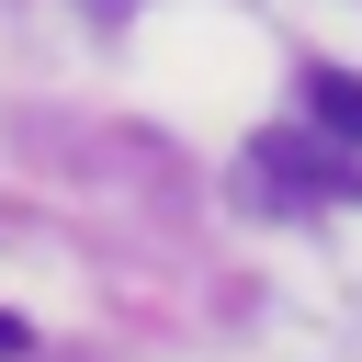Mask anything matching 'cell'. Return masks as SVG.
Returning <instances> with one entry per match:
<instances>
[{
  "label": "cell",
  "mask_w": 362,
  "mask_h": 362,
  "mask_svg": "<svg viewBox=\"0 0 362 362\" xmlns=\"http://www.w3.org/2000/svg\"><path fill=\"white\" fill-rule=\"evenodd\" d=\"M249 181H260L272 204H351V192H362V158H351L339 136H260V147H249Z\"/></svg>",
  "instance_id": "6da1fadb"
},
{
  "label": "cell",
  "mask_w": 362,
  "mask_h": 362,
  "mask_svg": "<svg viewBox=\"0 0 362 362\" xmlns=\"http://www.w3.org/2000/svg\"><path fill=\"white\" fill-rule=\"evenodd\" d=\"M305 113H317V136L362 147V79L351 68H305Z\"/></svg>",
  "instance_id": "7a4b0ae2"
},
{
  "label": "cell",
  "mask_w": 362,
  "mask_h": 362,
  "mask_svg": "<svg viewBox=\"0 0 362 362\" xmlns=\"http://www.w3.org/2000/svg\"><path fill=\"white\" fill-rule=\"evenodd\" d=\"M11 351H34V328H23V317H0V362H11Z\"/></svg>",
  "instance_id": "3957f363"
}]
</instances>
